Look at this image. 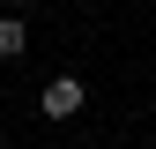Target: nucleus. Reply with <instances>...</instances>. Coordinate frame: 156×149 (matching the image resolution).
Segmentation results:
<instances>
[{
    "label": "nucleus",
    "mask_w": 156,
    "mask_h": 149,
    "mask_svg": "<svg viewBox=\"0 0 156 149\" xmlns=\"http://www.w3.org/2000/svg\"><path fill=\"white\" fill-rule=\"evenodd\" d=\"M82 104H89V89H82V74H52V82L37 89V112H45V119H74Z\"/></svg>",
    "instance_id": "f257e3e1"
},
{
    "label": "nucleus",
    "mask_w": 156,
    "mask_h": 149,
    "mask_svg": "<svg viewBox=\"0 0 156 149\" xmlns=\"http://www.w3.org/2000/svg\"><path fill=\"white\" fill-rule=\"evenodd\" d=\"M23 45H30V23L23 15H0V60H23Z\"/></svg>",
    "instance_id": "f03ea898"
},
{
    "label": "nucleus",
    "mask_w": 156,
    "mask_h": 149,
    "mask_svg": "<svg viewBox=\"0 0 156 149\" xmlns=\"http://www.w3.org/2000/svg\"><path fill=\"white\" fill-rule=\"evenodd\" d=\"M0 8H30V0H0Z\"/></svg>",
    "instance_id": "7ed1b4c3"
}]
</instances>
